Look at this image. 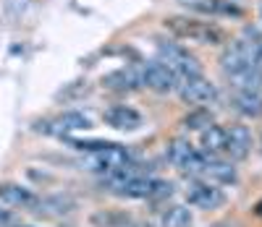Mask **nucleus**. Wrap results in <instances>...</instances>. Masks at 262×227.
Returning a JSON list of instances; mask_svg holds the SVG:
<instances>
[{
  "label": "nucleus",
  "mask_w": 262,
  "mask_h": 227,
  "mask_svg": "<svg viewBox=\"0 0 262 227\" xmlns=\"http://www.w3.org/2000/svg\"><path fill=\"white\" fill-rule=\"evenodd\" d=\"M259 152H262V139H259Z\"/></svg>",
  "instance_id": "nucleus-30"
},
{
  "label": "nucleus",
  "mask_w": 262,
  "mask_h": 227,
  "mask_svg": "<svg viewBox=\"0 0 262 227\" xmlns=\"http://www.w3.org/2000/svg\"><path fill=\"white\" fill-rule=\"evenodd\" d=\"M186 204L191 209H200V212H215L226 207V191L217 186V183H210V180H202V178H194V183H189L186 188Z\"/></svg>",
  "instance_id": "nucleus-6"
},
{
  "label": "nucleus",
  "mask_w": 262,
  "mask_h": 227,
  "mask_svg": "<svg viewBox=\"0 0 262 227\" xmlns=\"http://www.w3.org/2000/svg\"><path fill=\"white\" fill-rule=\"evenodd\" d=\"M137 73H139V84L144 89H149V92H155V94H173L181 84V79L173 73L168 65H163L160 60L139 63Z\"/></svg>",
  "instance_id": "nucleus-4"
},
{
  "label": "nucleus",
  "mask_w": 262,
  "mask_h": 227,
  "mask_svg": "<svg viewBox=\"0 0 262 227\" xmlns=\"http://www.w3.org/2000/svg\"><path fill=\"white\" fill-rule=\"evenodd\" d=\"M231 79V86L233 89H247V92H262V71L257 65L247 68V71L236 73V76H228Z\"/></svg>",
  "instance_id": "nucleus-20"
},
{
  "label": "nucleus",
  "mask_w": 262,
  "mask_h": 227,
  "mask_svg": "<svg viewBox=\"0 0 262 227\" xmlns=\"http://www.w3.org/2000/svg\"><path fill=\"white\" fill-rule=\"evenodd\" d=\"M202 180H210V183H217V186H236L238 183V170L233 167L231 160L207 154V162H205V170H202Z\"/></svg>",
  "instance_id": "nucleus-12"
},
{
  "label": "nucleus",
  "mask_w": 262,
  "mask_h": 227,
  "mask_svg": "<svg viewBox=\"0 0 262 227\" xmlns=\"http://www.w3.org/2000/svg\"><path fill=\"white\" fill-rule=\"evenodd\" d=\"M210 227H233L231 222H217V224H210Z\"/></svg>",
  "instance_id": "nucleus-29"
},
{
  "label": "nucleus",
  "mask_w": 262,
  "mask_h": 227,
  "mask_svg": "<svg viewBox=\"0 0 262 227\" xmlns=\"http://www.w3.org/2000/svg\"><path fill=\"white\" fill-rule=\"evenodd\" d=\"M158 50V60L163 65H168L179 79H191V76H202V63L194 53H189V47H184L181 42L173 39H158L155 44Z\"/></svg>",
  "instance_id": "nucleus-2"
},
{
  "label": "nucleus",
  "mask_w": 262,
  "mask_h": 227,
  "mask_svg": "<svg viewBox=\"0 0 262 227\" xmlns=\"http://www.w3.org/2000/svg\"><path fill=\"white\" fill-rule=\"evenodd\" d=\"M126 227H152V224H149V222H144V219H131Z\"/></svg>",
  "instance_id": "nucleus-26"
},
{
  "label": "nucleus",
  "mask_w": 262,
  "mask_h": 227,
  "mask_svg": "<svg viewBox=\"0 0 262 227\" xmlns=\"http://www.w3.org/2000/svg\"><path fill=\"white\" fill-rule=\"evenodd\" d=\"M149 191H152V178L134 175V178H128L126 183L118 191H113V193L121 196V198H149Z\"/></svg>",
  "instance_id": "nucleus-17"
},
{
  "label": "nucleus",
  "mask_w": 262,
  "mask_h": 227,
  "mask_svg": "<svg viewBox=\"0 0 262 227\" xmlns=\"http://www.w3.org/2000/svg\"><path fill=\"white\" fill-rule=\"evenodd\" d=\"M0 204L13 209H37L39 196L21 183H3L0 186Z\"/></svg>",
  "instance_id": "nucleus-14"
},
{
  "label": "nucleus",
  "mask_w": 262,
  "mask_h": 227,
  "mask_svg": "<svg viewBox=\"0 0 262 227\" xmlns=\"http://www.w3.org/2000/svg\"><path fill=\"white\" fill-rule=\"evenodd\" d=\"M102 86L111 89V92H134V89H139V73L137 68H118V71H111L107 76H102Z\"/></svg>",
  "instance_id": "nucleus-16"
},
{
  "label": "nucleus",
  "mask_w": 262,
  "mask_h": 227,
  "mask_svg": "<svg viewBox=\"0 0 262 227\" xmlns=\"http://www.w3.org/2000/svg\"><path fill=\"white\" fill-rule=\"evenodd\" d=\"M168 162L179 172L189 175V178H202V170H205V162H207V152L196 149L189 139H173L168 144Z\"/></svg>",
  "instance_id": "nucleus-3"
},
{
  "label": "nucleus",
  "mask_w": 262,
  "mask_h": 227,
  "mask_svg": "<svg viewBox=\"0 0 262 227\" xmlns=\"http://www.w3.org/2000/svg\"><path fill=\"white\" fill-rule=\"evenodd\" d=\"M163 27L179 42H194V44H226L228 42L226 29H221L217 24H212V21H207V18L191 16V13L168 16L163 21Z\"/></svg>",
  "instance_id": "nucleus-1"
},
{
  "label": "nucleus",
  "mask_w": 262,
  "mask_h": 227,
  "mask_svg": "<svg viewBox=\"0 0 262 227\" xmlns=\"http://www.w3.org/2000/svg\"><path fill=\"white\" fill-rule=\"evenodd\" d=\"M102 120L116 128V131H139L144 125V118H142V112L134 110V107H128V105H113V107H107L102 112Z\"/></svg>",
  "instance_id": "nucleus-13"
},
{
  "label": "nucleus",
  "mask_w": 262,
  "mask_h": 227,
  "mask_svg": "<svg viewBox=\"0 0 262 227\" xmlns=\"http://www.w3.org/2000/svg\"><path fill=\"white\" fill-rule=\"evenodd\" d=\"M126 162H131L126 146L116 144V146H111V149H102V152L86 154L84 160H81V170H90V172H100V175H105V172H111V170L126 165Z\"/></svg>",
  "instance_id": "nucleus-9"
},
{
  "label": "nucleus",
  "mask_w": 262,
  "mask_h": 227,
  "mask_svg": "<svg viewBox=\"0 0 262 227\" xmlns=\"http://www.w3.org/2000/svg\"><path fill=\"white\" fill-rule=\"evenodd\" d=\"M254 214H257V217H262V198L257 201V207H254Z\"/></svg>",
  "instance_id": "nucleus-28"
},
{
  "label": "nucleus",
  "mask_w": 262,
  "mask_h": 227,
  "mask_svg": "<svg viewBox=\"0 0 262 227\" xmlns=\"http://www.w3.org/2000/svg\"><path fill=\"white\" fill-rule=\"evenodd\" d=\"M223 141H226V128L223 125H207L205 131H200V144L202 152L215 154V157H223Z\"/></svg>",
  "instance_id": "nucleus-18"
},
{
  "label": "nucleus",
  "mask_w": 262,
  "mask_h": 227,
  "mask_svg": "<svg viewBox=\"0 0 262 227\" xmlns=\"http://www.w3.org/2000/svg\"><path fill=\"white\" fill-rule=\"evenodd\" d=\"M131 219L128 212H123V209H97L92 217H90V224L92 227H126Z\"/></svg>",
  "instance_id": "nucleus-19"
},
{
  "label": "nucleus",
  "mask_w": 262,
  "mask_h": 227,
  "mask_svg": "<svg viewBox=\"0 0 262 227\" xmlns=\"http://www.w3.org/2000/svg\"><path fill=\"white\" fill-rule=\"evenodd\" d=\"M179 97L184 105L191 107H210L217 102V86L212 81H207L205 76H191V79H181L179 84Z\"/></svg>",
  "instance_id": "nucleus-7"
},
{
  "label": "nucleus",
  "mask_w": 262,
  "mask_h": 227,
  "mask_svg": "<svg viewBox=\"0 0 262 227\" xmlns=\"http://www.w3.org/2000/svg\"><path fill=\"white\" fill-rule=\"evenodd\" d=\"M226 128V141H223V157H228L231 162L247 160L252 152V133L247 125H223Z\"/></svg>",
  "instance_id": "nucleus-10"
},
{
  "label": "nucleus",
  "mask_w": 262,
  "mask_h": 227,
  "mask_svg": "<svg viewBox=\"0 0 262 227\" xmlns=\"http://www.w3.org/2000/svg\"><path fill=\"white\" fill-rule=\"evenodd\" d=\"M170 196H173V183H170V180L152 178V191H149V198H152V201H160V198H170Z\"/></svg>",
  "instance_id": "nucleus-24"
},
{
  "label": "nucleus",
  "mask_w": 262,
  "mask_h": 227,
  "mask_svg": "<svg viewBox=\"0 0 262 227\" xmlns=\"http://www.w3.org/2000/svg\"><path fill=\"white\" fill-rule=\"evenodd\" d=\"M194 217L189 207H168L160 217V227H191Z\"/></svg>",
  "instance_id": "nucleus-21"
},
{
  "label": "nucleus",
  "mask_w": 262,
  "mask_h": 227,
  "mask_svg": "<svg viewBox=\"0 0 262 227\" xmlns=\"http://www.w3.org/2000/svg\"><path fill=\"white\" fill-rule=\"evenodd\" d=\"M231 107L247 120L262 118V92H247V89H233Z\"/></svg>",
  "instance_id": "nucleus-15"
},
{
  "label": "nucleus",
  "mask_w": 262,
  "mask_h": 227,
  "mask_svg": "<svg viewBox=\"0 0 262 227\" xmlns=\"http://www.w3.org/2000/svg\"><path fill=\"white\" fill-rule=\"evenodd\" d=\"M181 125L186 131H205L207 125H212V112L207 107H196L194 112H189V115L181 120Z\"/></svg>",
  "instance_id": "nucleus-22"
},
{
  "label": "nucleus",
  "mask_w": 262,
  "mask_h": 227,
  "mask_svg": "<svg viewBox=\"0 0 262 227\" xmlns=\"http://www.w3.org/2000/svg\"><path fill=\"white\" fill-rule=\"evenodd\" d=\"M66 141H69V146H74L76 152H84V154L116 146V141H102V139H71V136H66Z\"/></svg>",
  "instance_id": "nucleus-23"
},
{
  "label": "nucleus",
  "mask_w": 262,
  "mask_h": 227,
  "mask_svg": "<svg viewBox=\"0 0 262 227\" xmlns=\"http://www.w3.org/2000/svg\"><path fill=\"white\" fill-rule=\"evenodd\" d=\"M254 65H257L259 71H262V42L257 44V58H254Z\"/></svg>",
  "instance_id": "nucleus-27"
},
{
  "label": "nucleus",
  "mask_w": 262,
  "mask_h": 227,
  "mask_svg": "<svg viewBox=\"0 0 262 227\" xmlns=\"http://www.w3.org/2000/svg\"><path fill=\"white\" fill-rule=\"evenodd\" d=\"M13 222V214H11V209H6L3 204H0V227H8Z\"/></svg>",
  "instance_id": "nucleus-25"
},
{
  "label": "nucleus",
  "mask_w": 262,
  "mask_h": 227,
  "mask_svg": "<svg viewBox=\"0 0 262 227\" xmlns=\"http://www.w3.org/2000/svg\"><path fill=\"white\" fill-rule=\"evenodd\" d=\"M257 44L259 42H249V39H228L226 50L221 53V68L226 76H236L254 65L257 58Z\"/></svg>",
  "instance_id": "nucleus-5"
},
{
  "label": "nucleus",
  "mask_w": 262,
  "mask_h": 227,
  "mask_svg": "<svg viewBox=\"0 0 262 227\" xmlns=\"http://www.w3.org/2000/svg\"><path fill=\"white\" fill-rule=\"evenodd\" d=\"M179 3L191 13L210 18H244V8L233 0H179Z\"/></svg>",
  "instance_id": "nucleus-8"
},
{
  "label": "nucleus",
  "mask_w": 262,
  "mask_h": 227,
  "mask_svg": "<svg viewBox=\"0 0 262 227\" xmlns=\"http://www.w3.org/2000/svg\"><path fill=\"white\" fill-rule=\"evenodd\" d=\"M86 128H92L90 115H84V112H79V110H69V112H60L58 118L48 120L45 128H39V131H45V133H53V136H60V139H66V136L79 133V131H86Z\"/></svg>",
  "instance_id": "nucleus-11"
}]
</instances>
